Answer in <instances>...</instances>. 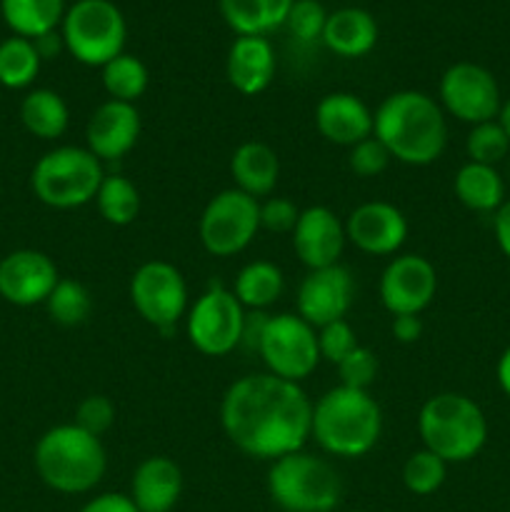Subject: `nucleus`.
Here are the masks:
<instances>
[{"mask_svg":"<svg viewBox=\"0 0 510 512\" xmlns=\"http://www.w3.org/2000/svg\"><path fill=\"white\" fill-rule=\"evenodd\" d=\"M220 425L240 453L273 463L305 448L313 425V400L300 383L250 373L225 390Z\"/></svg>","mask_w":510,"mask_h":512,"instance_id":"f257e3e1","label":"nucleus"},{"mask_svg":"<svg viewBox=\"0 0 510 512\" xmlns=\"http://www.w3.org/2000/svg\"><path fill=\"white\" fill-rule=\"evenodd\" d=\"M373 135L390 158L413 168L433 165L448 145L445 110L420 90L390 93L373 113Z\"/></svg>","mask_w":510,"mask_h":512,"instance_id":"f03ea898","label":"nucleus"},{"mask_svg":"<svg viewBox=\"0 0 510 512\" xmlns=\"http://www.w3.org/2000/svg\"><path fill=\"white\" fill-rule=\"evenodd\" d=\"M383 433V410L370 390L338 385L313 403L310 438L325 455L355 460L368 455Z\"/></svg>","mask_w":510,"mask_h":512,"instance_id":"7ed1b4c3","label":"nucleus"},{"mask_svg":"<svg viewBox=\"0 0 510 512\" xmlns=\"http://www.w3.org/2000/svg\"><path fill=\"white\" fill-rule=\"evenodd\" d=\"M35 473L50 490L83 495L98 488L108 470V453L95 435L75 423L45 430L35 443Z\"/></svg>","mask_w":510,"mask_h":512,"instance_id":"20e7f679","label":"nucleus"},{"mask_svg":"<svg viewBox=\"0 0 510 512\" xmlns=\"http://www.w3.org/2000/svg\"><path fill=\"white\" fill-rule=\"evenodd\" d=\"M423 448L445 463H468L488 443L483 408L463 393H438L428 398L418 415Z\"/></svg>","mask_w":510,"mask_h":512,"instance_id":"39448f33","label":"nucleus"},{"mask_svg":"<svg viewBox=\"0 0 510 512\" xmlns=\"http://www.w3.org/2000/svg\"><path fill=\"white\" fill-rule=\"evenodd\" d=\"M268 495L283 512H333L343 483L328 460L298 450L270 463Z\"/></svg>","mask_w":510,"mask_h":512,"instance_id":"423d86ee","label":"nucleus"},{"mask_svg":"<svg viewBox=\"0 0 510 512\" xmlns=\"http://www.w3.org/2000/svg\"><path fill=\"white\" fill-rule=\"evenodd\" d=\"M103 178V163L88 148L60 145L35 163L30 188L48 208L73 210L93 203Z\"/></svg>","mask_w":510,"mask_h":512,"instance_id":"0eeeda50","label":"nucleus"},{"mask_svg":"<svg viewBox=\"0 0 510 512\" xmlns=\"http://www.w3.org/2000/svg\"><path fill=\"white\" fill-rule=\"evenodd\" d=\"M65 50L78 63L103 68L125 48L128 25L113 0H75L60 23Z\"/></svg>","mask_w":510,"mask_h":512,"instance_id":"6e6552de","label":"nucleus"},{"mask_svg":"<svg viewBox=\"0 0 510 512\" xmlns=\"http://www.w3.org/2000/svg\"><path fill=\"white\" fill-rule=\"evenodd\" d=\"M260 230V200L225 188L215 193L203 208L198 235L203 248L215 258H233L243 253Z\"/></svg>","mask_w":510,"mask_h":512,"instance_id":"1a4fd4ad","label":"nucleus"},{"mask_svg":"<svg viewBox=\"0 0 510 512\" xmlns=\"http://www.w3.org/2000/svg\"><path fill=\"white\" fill-rule=\"evenodd\" d=\"M248 310L238 303L233 290L210 285L185 313V333L190 345L208 358H223L240 348Z\"/></svg>","mask_w":510,"mask_h":512,"instance_id":"9d476101","label":"nucleus"},{"mask_svg":"<svg viewBox=\"0 0 510 512\" xmlns=\"http://www.w3.org/2000/svg\"><path fill=\"white\" fill-rule=\"evenodd\" d=\"M258 355L275 378L303 383L320 363L318 330L298 313L270 315L260 338Z\"/></svg>","mask_w":510,"mask_h":512,"instance_id":"9b49d317","label":"nucleus"},{"mask_svg":"<svg viewBox=\"0 0 510 512\" xmlns=\"http://www.w3.org/2000/svg\"><path fill=\"white\" fill-rule=\"evenodd\" d=\"M130 303L135 313L160 333H170L188 313V283L173 263L148 260L130 278Z\"/></svg>","mask_w":510,"mask_h":512,"instance_id":"f8f14e48","label":"nucleus"},{"mask_svg":"<svg viewBox=\"0 0 510 512\" xmlns=\"http://www.w3.org/2000/svg\"><path fill=\"white\" fill-rule=\"evenodd\" d=\"M440 108L460 123L478 125L498 120L503 95L495 75L478 63H455L440 78Z\"/></svg>","mask_w":510,"mask_h":512,"instance_id":"ddd939ff","label":"nucleus"},{"mask_svg":"<svg viewBox=\"0 0 510 512\" xmlns=\"http://www.w3.org/2000/svg\"><path fill=\"white\" fill-rule=\"evenodd\" d=\"M438 293V273L418 253L395 255L380 275V303L390 315H420Z\"/></svg>","mask_w":510,"mask_h":512,"instance_id":"4468645a","label":"nucleus"},{"mask_svg":"<svg viewBox=\"0 0 510 512\" xmlns=\"http://www.w3.org/2000/svg\"><path fill=\"white\" fill-rule=\"evenodd\" d=\"M355 300L353 273L343 263L328 268L308 270L298 285V315L315 330L323 325L345 320Z\"/></svg>","mask_w":510,"mask_h":512,"instance_id":"2eb2a0df","label":"nucleus"},{"mask_svg":"<svg viewBox=\"0 0 510 512\" xmlns=\"http://www.w3.org/2000/svg\"><path fill=\"white\" fill-rule=\"evenodd\" d=\"M408 218L400 208L385 200H370L358 205L345 220V238L360 253L388 258L398 255L408 240Z\"/></svg>","mask_w":510,"mask_h":512,"instance_id":"dca6fc26","label":"nucleus"},{"mask_svg":"<svg viewBox=\"0 0 510 512\" xmlns=\"http://www.w3.org/2000/svg\"><path fill=\"white\" fill-rule=\"evenodd\" d=\"M58 280V268L40 250H13L0 260V298L18 308L45 303Z\"/></svg>","mask_w":510,"mask_h":512,"instance_id":"f3484780","label":"nucleus"},{"mask_svg":"<svg viewBox=\"0 0 510 512\" xmlns=\"http://www.w3.org/2000/svg\"><path fill=\"white\" fill-rule=\"evenodd\" d=\"M293 250L308 270L338 265L345 243V223L325 205H310L300 210L293 228Z\"/></svg>","mask_w":510,"mask_h":512,"instance_id":"a211bd4d","label":"nucleus"},{"mask_svg":"<svg viewBox=\"0 0 510 512\" xmlns=\"http://www.w3.org/2000/svg\"><path fill=\"white\" fill-rule=\"evenodd\" d=\"M140 138V113L133 103L105 100L85 125V148L100 160L113 163L125 158Z\"/></svg>","mask_w":510,"mask_h":512,"instance_id":"6ab92c4d","label":"nucleus"},{"mask_svg":"<svg viewBox=\"0 0 510 512\" xmlns=\"http://www.w3.org/2000/svg\"><path fill=\"white\" fill-rule=\"evenodd\" d=\"M315 128L328 143L353 148L373 135V110L355 93H328L315 105Z\"/></svg>","mask_w":510,"mask_h":512,"instance_id":"aec40b11","label":"nucleus"},{"mask_svg":"<svg viewBox=\"0 0 510 512\" xmlns=\"http://www.w3.org/2000/svg\"><path fill=\"white\" fill-rule=\"evenodd\" d=\"M183 493V470L165 455L140 460L130 478V500L140 512H170Z\"/></svg>","mask_w":510,"mask_h":512,"instance_id":"412c9836","label":"nucleus"},{"mask_svg":"<svg viewBox=\"0 0 510 512\" xmlns=\"http://www.w3.org/2000/svg\"><path fill=\"white\" fill-rule=\"evenodd\" d=\"M228 83L240 95H258L275 78V50L265 35H238L225 60Z\"/></svg>","mask_w":510,"mask_h":512,"instance_id":"4be33fe9","label":"nucleus"},{"mask_svg":"<svg viewBox=\"0 0 510 512\" xmlns=\"http://www.w3.org/2000/svg\"><path fill=\"white\" fill-rule=\"evenodd\" d=\"M230 175H233V188L255 200H265L278 185L280 158L268 143L248 140L235 148L230 158Z\"/></svg>","mask_w":510,"mask_h":512,"instance_id":"5701e85b","label":"nucleus"},{"mask_svg":"<svg viewBox=\"0 0 510 512\" xmlns=\"http://www.w3.org/2000/svg\"><path fill=\"white\" fill-rule=\"evenodd\" d=\"M320 40L340 58H363L378 43V23L365 8H340L328 13Z\"/></svg>","mask_w":510,"mask_h":512,"instance_id":"b1692460","label":"nucleus"},{"mask_svg":"<svg viewBox=\"0 0 510 512\" xmlns=\"http://www.w3.org/2000/svg\"><path fill=\"white\" fill-rule=\"evenodd\" d=\"M455 198L473 213H495L505 203V180L493 165L465 163L453 180Z\"/></svg>","mask_w":510,"mask_h":512,"instance_id":"393cba45","label":"nucleus"},{"mask_svg":"<svg viewBox=\"0 0 510 512\" xmlns=\"http://www.w3.org/2000/svg\"><path fill=\"white\" fill-rule=\"evenodd\" d=\"M225 23L235 35H268L288 20L295 0H218Z\"/></svg>","mask_w":510,"mask_h":512,"instance_id":"a878e982","label":"nucleus"},{"mask_svg":"<svg viewBox=\"0 0 510 512\" xmlns=\"http://www.w3.org/2000/svg\"><path fill=\"white\" fill-rule=\"evenodd\" d=\"M65 0H0V13L13 35L35 40L58 30L65 18Z\"/></svg>","mask_w":510,"mask_h":512,"instance_id":"bb28decb","label":"nucleus"},{"mask_svg":"<svg viewBox=\"0 0 510 512\" xmlns=\"http://www.w3.org/2000/svg\"><path fill=\"white\" fill-rule=\"evenodd\" d=\"M20 120L25 130L40 140H58L70 125V110L63 95L50 88L30 90L20 103Z\"/></svg>","mask_w":510,"mask_h":512,"instance_id":"cd10ccee","label":"nucleus"},{"mask_svg":"<svg viewBox=\"0 0 510 512\" xmlns=\"http://www.w3.org/2000/svg\"><path fill=\"white\" fill-rule=\"evenodd\" d=\"M285 290L283 270L270 260H253L235 275L233 295L245 310H268Z\"/></svg>","mask_w":510,"mask_h":512,"instance_id":"c85d7f7f","label":"nucleus"},{"mask_svg":"<svg viewBox=\"0 0 510 512\" xmlns=\"http://www.w3.org/2000/svg\"><path fill=\"white\" fill-rule=\"evenodd\" d=\"M95 205L105 223L125 228V225L135 223L140 213V190L125 175H105L98 195H95Z\"/></svg>","mask_w":510,"mask_h":512,"instance_id":"c756f323","label":"nucleus"},{"mask_svg":"<svg viewBox=\"0 0 510 512\" xmlns=\"http://www.w3.org/2000/svg\"><path fill=\"white\" fill-rule=\"evenodd\" d=\"M43 58L35 50V43L28 38H5L0 43V85L10 90L28 88L40 73Z\"/></svg>","mask_w":510,"mask_h":512,"instance_id":"7c9ffc66","label":"nucleus"},{"mask_svg":"<svg viewBox=\"0 0 510 512\" xmlns=\"http://www.w3.org/2000/svg\"><path fill=\"white\" fill-rule=\"evenodd\" d=\"M100 70H103V88L110 95V100L135 105V100L143 98V93L148 90V68L135 55L120 53L118 58L105 63Z\"/></svg>","mask_w":510,"mask_h":512,"instance_id":"2f4dec72","label":"nucleus"},{"mask_svg":"<svg viewBox=\"0 0 510 512\" xmlns=\"http://www.w3.org/2000/svg\"><path fill=\"white\" fill-rule=\"evenodd\" d=\"M45 308L55 323L75 328V325H83L93 313V295L80 280L60 278L45 300Z\"/></svg>","mask_w":510,"mask_h":512,"instance_id":"473e14b6","label":"nucleus"},{"mask_svg":"<svg viewBox=\"0 0 510 512\" xmlns=\"http://www.w3.org/2000/svg\"><path fill=\"white\" fill-rule=\"evenodd\" d=\"M445 478H448V463L425 448L410 453L403 465L405 490L413 495H420V498H428V495L438 493L443 488Z\"/></svg>","mask_w":510,"mask_h":512,"instance_id":"72a5a7b5","label":"nucleus"},{"mask_svg":"<svg viewBox=\"0 0 510 512\" xmlns=\"http://www.w3.org/2000/svg\"><path fill=\"white\" fill-rule=\"evenodd\" d=\"M465 153H468L470 163L493 165V168L510 158V138L500 120L470 125V133L465 138Z\"/></svg>","mask_w":510,"mask_h":512,"instance_id":"f704fd0d","label":"nucleus"},{"mask_svg":"<svg viewBox=\"0 0 510 512\" xmlns=\"http://www.w3.org/2000/svg\"><path fill=\"white\" fill-rule=\"evenodd\" d=\"M335 368H338L340 385L355 390H368L373 380L378 378V355L370 348H365V345H358Z\"/></svg>","mask_w":510,"mask_h":512,"instance_id":"c9c22d12","label":"nucleus"},{"mask_svg":"<svg viewBox=\"0 0 510 512\" xmlns=\"http://www.w3.org/2000/svg\"><path fill=\"white\" fill-rule=\"evenodd\" d=\"M358 335L348 320H335V323L318 328V350L320 360H328L330 365H338L348 353L358 348Z\"/></svg>","mask_w":510,"mask_h":512,"instance_id":"e433bc0d","label":"nucleus"},{"mask_svg":"<svg viewBox=\"0 0 510 512\" xmlns=\"http://www.w3.org/2000/svg\"><path fill=\"white\" fill-rule=\"evenodd\" d=\"M325 20H328V13H325L318 0H295L285 25H288L295 38L310 43V40L323 38Z\"/></svg>","mask_w":510,"mask_h":512,"instance_id":"4c0bfd02","label":"nucleus"},{"mask_svg":"<svg viewBox=\"0 0 510 512\" xmlns=\"http://www.w3.org/2000/svg\"><path fill=\"white\" fill-rule=\"evenodd\" d=\"M390 153L375 135L360 140L358 145L348 148V165L358 178H375V175L385 173L390 165Z\"/></svg>","mask_w":510,"mask_h":512,"instance_id":"58836bf2","label":"nucleus"},{"mask_svg":"<svg viewBox=\"0 0 510 512\" xmlns=\"http://www.w3.org/2000/svg\"><path fill=\"white\" fill-rule=\"evenodd\" d=\"M113 423L115 405L113 400L105 398V395H88V398L78 405V410H75V425L83 428L85 433L95 435V438L108 433V430L113 428Z\"/></svg>","mask_w":510,"mask_h":512,"instance_id":"ea45409f","label":"nucleus"},{"mask_svg":"<svg viewBox=\"0 0 510 512\" xmlns=\"http://www.w3.org/2000/svg\"><path fill=\"white\" fill-rule=\"evenodd\" d=\"M300 218V208L288 198H265L260 203V230L268 233H293Z\"/></svg>","mask_w":510,"mask_h":512,"instance_id":"a19ab883","label":"nucleus"},{"mask_svg":"<svg viewBox=\"0 0 510 512\" xmlns=\"http://www.w3.org/2000/svg\"><path fill=\"white\" fill-rule=\"evenodd\" d=\"M268 320H270L268 310H248V313H245L243 338H240V348L255 350V353H258L260 338H263L265 325H268Z\"/></svg>","mask_w":510,"mask_h":512,"instance_id":"79ce46f5","label":"nucleus"},{"mask_svg":"<svg viewBox=\"0 0 510 512\" xmlns=\"http://www.w3.org/2000/svg\"><path fill=\"white\" fill-rule=\"evenodd\" d=\"M78 512H140V510L135 508L130 495L103 493V495H95L93 500H88V503H85Z\"/></svg>","mask_w":510,"mask_h":512,"instance_id":"37998d69","label":"nucleus"},{"mask_svg":"<svg viewBox=\"0 0 510 512\" xmlns=\"http://www.w3.org/2000/svg\"><path fill=\"white\" fill-rule=\"evenodd\" d=\"M390 333L398 343L413 345L423 338V320H420V315H393Z\"/></svg>","mask_w":510,"mask_h":512,"instance_id":"c03bdc74","label":"nucleus"},{"mask_svg":"<svg viewBox=\"0 0 510 512\" xmlns=\"http://www.w3.org/2000/svg\"><path fill=\"white\" fill-rule=\"evenodd\" d=\"M493 218V233H495V243H498L500 253L510 260V198L495 210Z\"/></svg>","mask_w":510,"mask_h":512,"instance_id":"a18cd8bd","label":"nucleus"},{"mask_svg":"<svg viewBox=\"0 0 510 512\" xmlns=\"http://www.w3.org/2000/svg\"><path fill=\"white\" fill-rule=\"evenodd\" d=\"M33 43H35V50H38V55H40V58H43V60L55 58V55H58L60 50H65L63 35H60L58 30H53V33L40 35V38H35Z\"/></svg>","mask_w":510,"mask_h":512,"instance_id":"49530a36","label":"nucleus"},{"mask_svg":"<svg viewBox=\"0 0 510 512\" xmlns=\"http://www.w3.org/2000/svg\"><path fill=\"white\" fill-rule=\"evenodd\" d=\"M495 378H498L500 390L510 398V345L505 348V353L500 355L498 360V368H495Z\"/></svg>","mask_w":510,"mask_h":512,"instance_id":"de8ad7c7","label":"nucleus"},{"mask_svg":"<svg viewBox=\"0 0 510 512\" xmlns=\"http://www.w3.org/2000/svg\"><path fill=\"white\" fill-rule=\"evenodd\" d=\"M498 120H500V125H503L505 133H508V138H510V98L503 100V108H500Z\"/></svg>","mask_w":510,"mask_h":512,"instance_id":"09e8293b","label":"nucleus"},{"mask_svg":"<svg viewBox=\"0 0 510 512\" xmlns=\"http://www.w3.org/2000/svg\"><path fill=\"white\" fill-rule=\"evenodd\" d=\"M508 178H510V158H508Z\"/></svg>","mask_w":510,"mask_h":512,"instance_id":"8fccbe9b","label":"nucleus"},{"mask_svg":"<svg viewBox=\"0 0 510 512\" xmlns=\"http://www.w3.org/2000/svg\"><path fill=\"white\" fill-rule=\"evenodd\" d=\"M348 512H365V510H348Z\"/></svg>","mask_w":510,"mask_h":512,"instance_id":"3c124183","label":"nucleus"}]
</instances>
